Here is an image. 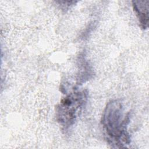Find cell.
<instances>
[{
  "label": "cell",
  "mask_w": 149,
  "mask_h": 149,
  "mask_svg": "<svg viewBox=\"0 0 149 149\" xmlns=\"http://www.w3.org/2000/svg\"><path fill=\"white\" fill-rule=\"evenodd\" d=\"M130 111L125 108L120 99L111 100L107 102L101 120L102 130L108 143L112 148H126L131 142L128 126Z\"/></svg>",
  "instance_id": "obj_1"
},
{
  "label": "cell",
  "mask_w": 149,
  "mask_h": 149,
  "mask_svg": "<svg viewBox=\"0 0 149 149\" xmlns=\"http://www.w3.org/2000/svg\"><path fill=\"white\" fill-rule=\"evenodd\" d=\"M88 97L87 90H74L66 94L55 107L56 120L61 129L70 130L85 108Z\"/></svg>",
  "instance_id": "obj_2"
},
{
  "label": "cell",
  "mask_w": 149,
  "mask_h": 149,
  "mask_svg": "<svg viewBox=\"0 0 149 149\" xmlns=\"http://www.w3.org/2000/svg\"><path fill=\"white\" fill-rule=\"evenodd\" d=\"M77 62L79 71L76 83L77 85H81L91 79L94 75V72L83 53L79 56Z\"/></svg>",
  "instance_id": "obj_3"
},
{
  "label": "cell",
  "mask_w": 149,
  "mask_h": 149,
  "mask_svg": "<svg viewBox=\"0 0 149 149\" xmlns=\"http://www.w3.org/2000/svg\"><path fill=\"white\" fill-rule=\"evenodd\" d=\"M132 7L137 17L140 27L143 30L147 29L149 20V1H133Z\"/></svg>",
  "instance_id": "obj_4"
},
{
  "label": "cell",
  "mask_w": 149,
  "mask_h": 149,
  "mask_svg": "<svg viewBox=\"0 0 149 149\" xmlns=\"http://www.w3.org/2000/svg\"><path fill=\"white\" fill-rule=\"evenodd\" d=\"M56 3L61 6V8L65 10L68 9L71 6L77 3V1H56Z\"/></svg>",
  "instance_id": "obj_5"
}]
</instances>
